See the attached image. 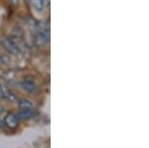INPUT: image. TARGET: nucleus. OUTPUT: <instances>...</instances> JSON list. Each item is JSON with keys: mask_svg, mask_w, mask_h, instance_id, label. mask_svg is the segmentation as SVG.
Masks as SVG:
<instances>
[{"mask_svg": "<svg viewBox=\"0 0 149 148\" xmlns=\"http://www.w3.org/2000/svg\"><path fill=\"white\" fill-rule=\"evenodd\" d=\"M3 97H4V90L2 89L1 85H0V99H3Z\"/></svg>", "mask_w": 149, "mask_h": 148, "instance_id": "obj_9", "label": "nucleus"}, {"mask_svg": "<svg viewBox=\"0 0 149 148\" xmlns=\"http://www.w3.org/2000/svg\"><path fill=\"white\" fill-rule=\"evenodd\" d=\"M18 106L20 109H33L34 104H32L29 99H21L18 101Z\"/></svg>", "mask_w": 149, "mask_h": 148, "instance_id": "obj_7", "label": "nucleus"}, {"mask_svg": "<svg viewBox=\"0 0 149 148\" xmlns=\"http://www.w3.org/2000/svg\"><path fill=\"white\" fill-rule=\"evenodd\" d=\"M30 5L33 7V9L38 12H42L45 8V0H28Z\"/></svg>", "mask_w": 149, "mask_h": 148, "instance_id": "obj_6", "label": "nucleus"}, {"mask_svg": "<svg viewBox=\"0 0 149 148\" xmlns=\"http://www.w3.org/2000/svg\"><path fill=\"white\" fill-rule=\"evenodd\" d=\"M19 1H20V0H9V2H10L12 5H14V6L18 5V4H19Z\"/></svg>", "mask_w": 149, "mask_h": 148, "instance_id": "obj_8", "label": "nucleus"}, {"mask_svg": "<svg viewBox=\"0 0 149 148\" xmlns=\"http://www.w3.org/2000/svg\"><path fill=\"white\" fill-rule=\"evenodd\" d=\"M1 45L5 49L6 52H8L11 55H19L20 54V48L18 47L17 43L14 41L12 38L3 36L1 38Z\"/></svg>", "mask_w": 149, "mask_h": 148, "instance_id": "obj_2", "label": "nucleus"}, {"mask_svg": "<svg viewBox=\"0 0 149 148\" xmlns=\"http://www.w3.org/2000/svg\"><path fill=\"white\" fill-rule=\"evenodd\" d=\"M5 125L10 129H14L16 128L19 124V119L17 117V115L14 113H8L5 116Z\"/></svg>", "mask_w": 149, "mask_h": 148, "instance_id": "obj_4", "label": "nucleus"}, {"mask_svg": "<svg viewBox=\"0 0 149 148\" xmlns=\"http://www.w3.org/2000/svg\"><path fill=\"white\" fill-rule=\"evenodd\" d=\"M16 115H17L18 119L27 120V119H31L32 117H34L35 113L34 109H20Z\"/></svg>", "mask_w": 149, "mask_h": 148, "instance_id": "obj_5", "label": "nucleus"}, {"mask_svg": "<svg viewBox=\"0 0 149 148\" xmlns=\"http://www.w3.org/2000/svg\"><path fill=\"white\" fill-rule=\"evenodd\" d=\"M21 87L24 90H26L29 94H35L37 90V85H36L35 81L30 77H26L21 81Z\"/></svg>", "mask_w": 149, "mask_h": 148, "instance_id": "obj_3", "label": "nucleus"}, {"mask_svg": "<svg viewBox=\"0 0 149 148\" xmlns=\"http://www.w3.org/2000/svg\"><path fill=\"white\" fill-rule=\"evenodd\" d=\"M50 39L49 27L43 22H38L35 25V43L38 46H45Z\"/></svg>", "mask_w": 149, "mask_h": 148, "instance_id": "obj_1", "label": "nucleus"}]
</instances>
